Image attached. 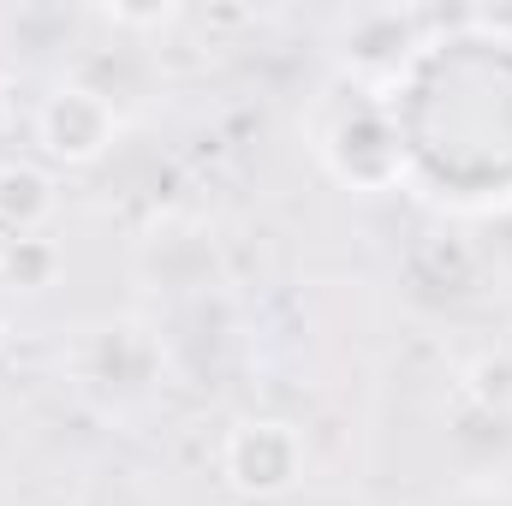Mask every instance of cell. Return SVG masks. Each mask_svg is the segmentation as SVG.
I'll list each match as a JSON object with an SVG mask.
<instances>
[{
  "label": "cell",
  "instance_id": "8992f818",
  "mask_svg": "<svg viewBox=\"0 0 512 506\" xmlns=\"http://www.w3.org/2000/svg\"><path fill=\"white\" fill-rule=\"evenodd\" d=\"M6 120H12V90H6V78H0V131H6Z\"/></svg>",
  "mask_w": 512,
  "mask_h": 506
},
{
  "label": "cell",
  "instance_id": "3957f363",
  "mask_svg": "<svg viewBox=\"0 0 512 506\" xmlns=\"http://www.w3.org/2000/svg\"><path fill=\"white\" fill-rule=\"evenodd\" d=\"M54 209H60V191H54L48 167H36V161H0V227L12 239L48 227Z\"/></svg>",
  "mask_w": 512,
  "mask_h": 506
},
{
  "label": "cell",
  "instance_id": "6da1fadb",
  "mask_svg": "<svg viewBox=\"0 0 512 506\" xmlns=\"http://www.w3.org/2000/svg\"><path fill=\"white\" fill-rule=\"evenodd\" d=\"M221 477L245 501H280L304 483V441L286 417H239L221 441Z\"/></svg>",
  "mask_w": 512,
  "mask_h": 506
},
{
  "label": "cell",
  "instance_id": "7a4b0ae2",
  "mask_svg": "<svg viewBox=\"0 0 512 506\" xmlns=\"http://www.w3.org/2000/svg\"><path fill=\"white\" fill-rule=\"evenodd\" d=\"M120 137V120L102 90L90 84H54L36 108V143L60 167H96Z\"/></svg>",
  "mask_w": 512,
  "mask_h": 506
},
{
  "label": "cell",
  "instance_id": "277c9868",
  "mask_svg": "<svg viewBox=\"0 0 512 506\" xmlns=\"http://www.w3.org/2000/svg\"><path fill=\"white\" fill-rule=\"evenodd\" d=\"M60 268H66V256L42 233H18L0 245V286L6 292H48L60 280Z\"/></svg>",
  "mask_w": 512,
  "mask_h": 506
},
{
  "label": "cell",
  "instance_id": "5b68a950",
  "mask_svg": "<svg viewBox=\"0 0 512 506\" xmlns=\"http://www.w3.org/2000/svg\"><path fill=\"white\" fill-rule=\"evenodd\" d=\"M459 393L477 411H507L512 405V352H483L459 370Z\"/></svg>",
  "mask_w": 512,
  "mask_h": 506
},
{
  "label": "cell",
  "instance_id": "52a82bcc",
  "mask_svg": "<svg viewBox=\"0 0 512 506\" xmlns=\"http://www.w3.org/2000/svg\"><path fill=\"white\" fill-rule=\"evenodd\" d=\"M0 346H6V310H0Z\"/></svg>",
  "mask_w": 512,
  "mask_h": 506
}]
</instances>
